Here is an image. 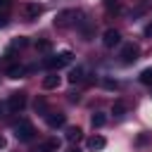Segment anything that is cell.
I'll return each mask as SVG.
<instances>
[{
  "instance_id": "5",
  "label": "cell",
  "mask_w": 152,
  "mask_h": 152,
  "mask_svg": "<svg viewBox=\"0 0 152 152\" xmlns=\"http://www.w3.org/2000/svg\"><path fill=\"white\" fill-rule=\"evenodd\" d=\"M24 104H26V95L24 93H12L10 100H7V109L10 112H21Z\"/></svg>"
},
{
  "instance_id": "22",
  "label": "cell",
  "mask_w": 152,
  "mask_h": 152,
  "mask_svg": "<svg viewBox=\"0 0 152 152\" xmlns=\"http://www.w3.org/2000/svg\"><path fill=\"white\" fill-rule=\"evenodd\" d=\"M102 2H104V7H114V2H116V0H102Z\"/></svg>"
},
{
  "instance_id": "3",
  "label": "cell",
  "mask_w": 152,
  "mask_h": 152,
  "mask_svg": "<svg viewBox=\"0 0 152 152\" xmlns=\"http://www.w3.org/2000/svg\"><path fill=\"white\" fill-rule=\"evenodd\" d=\"M138 55H140V50H138L135 43H126V45L121 48V52H119V57H121L124 64H133V62L138 59Z\"/></svg>"
},
{
  "instance_id": "16",
  "label": "cell",
  "mask_w": 152,
  "mask_h": 152,
  "mask_svg": "<svg viewBox=\"0 0 152 152\" xmlns=\"http://www.w3.org/2000/svg\"><path fill=\"white\" fill-rule=\"evenodd\" d=\"M140 83L152 86V66H147V69H142V71H140Z\"/></svg>"
},
{
  "instance_id": "25",
  "label": "cell",
  "mask_w": 152,
  "mask_h": 152,
  "mask_svg": "<svg viewBox=\"0 0 152 152\" xmlns=\"http://www.w3.org/2000/svg\"><path fill=\"white\" fill-rule=\"evenodd\" d=\"M66 152H78V147H71V150H66Z\"/></svg>"
},
{
  "instance_id": "7",
  "label": "cell",
  "mask_w": 152,
  "mask_h": 152,
  "mask_svg": "<svg viewBox=\"0 0 152 152\" xmlns=\"http://www.w3.org/2000/svg\"><path fill=\"white\" fill-rule=\"evenodd\" d=\"M119 43H121V33H119L116 28H107L104 36H102V45H104V48H114V45H119Z\"/></svg>"
},
{
  "instance_id": "19",
  "label": "cell",
  "mask_w": 152,
  "mask_h": 152,
  "mask_svg": "<svg viewBox=\"0 0 152 152\" xmlns=\"http://www.w3.org/2000/svg\"><path fill=\"white\" fill-rule=\"evenodd\" d=\"M112 112H114V116L121 119V116L126 114V104H124V102H114V109H112Z\"/></svg>"
},
{
  "instance_id": "21",
  "label": "cell",
  "mask_w": 152,
  "mask_h": 152,
  "mask_svg": "<svg viewBox=\"0 0 152 152\" xmlns=\"http://www.w3.org/2000/svg\"><path fill=\"white\" fill-rule=\"evenodd\" d=\"M10 7V0H0V10H7Z\"/></svg>"
},
{
  "instance_id": "18",
  "label": "cell",
  "mask_w": 152,
  "mask_h": 152,
  "mask_svg": "<svg viewBox=\"0 0 152 152\" xmlns=\"http://www.w3.org/2000/svg\"><path fill=\"white\" fill-rule=\"evenodd\" d=\"M26 45H28V40H26V38H14V40H12V45H10V50H17V48L21 50V48H26Z\"/></svg>"
},
{
  "instance_id": "14",
  "label": "cell",
  "mask_w": 152,
  "mask_h": 152,
  "mask_svg": "<svg viewBox=\"0 0 152 152\" xmlns=\"http://www.w3.org/2000/svg\"><path fill=\"white\" fill-rule=\"evenodd\" d=\"M59 150V140H45L36 152H57Z\"/></svg>"
},
{
  "instance_id": "13",
  "label": "cell",
  "mask_w": 152,
  "mask_h": 152,
  "mask_svg": "<svg viewBox=\"0 0 152 152\" xmlns=\"http://www.w3.org/2000/svg\"><path fill=\"white\" fill-rule=\"evenodd\" d=\"M83 74H86L83 66H74V69L69 71V83H78V81H83Z\"/></svg>"
},
{
  "instance_id": "1",
  "label": "cell",
  "mask_w": 152,
  "mask_h": 152,
  "mask_svg": "<svg viewBox=\"0 0 152 152\" xmlns=\"http://www.w3.org/2000/svg\"><path fill=\"white\" fill-rule=\"evenodd\" d=\"M69 62H71V52H57V55H48V57L43 59V66H45V69L57 71V69L66 66Z\"/></svg>"
},
{
  "instance_id": "8",
  "label": "cell",
  "mask_w": 152,
  "mask_h": 152,
  "mask_svg": "<svg viewBox=\"0 0 152 152\" xmlns=\"http://www.w3.org/2000/svg\"><path fill=\"white\" fill-rule=\"evenodd\" d=\"M45 121H48V126L50 128H59V126H64V114L62 112H50V114H45Z\"/></svg>"
},
{
  "instance_id": "24",
  "label": "cell",
  "mask_w": 152,
  "mask_h": 152,
  "mask_svg": "<svg viewBox=\"0 0 152 152\" xmlns=\"http://www.w3.org/2000/svg\"><path fill=\"white\" fill-rule=\"evenodd\" d=\"M2 26H7V19H5V17H0V28H2Z\"/></svg>"
},
{
  "instance_id": "23",
  "label": "cell",
  "mask_w": 152,
  "mask_h": 152,
  "mask_svg": "<svg viewBox=\"0 0 152 152\" xmlns=\"http://www.w3.org/2000/svg\"><path fill=\"white\" fill-rule=\"evenodd\" d=\"M5 145H7V140H5L2 135H0V150H5Z\"/></svg>"
},
{
  "instance_id": "11",
  "label": "cell",
  "mask_w": 152,
  "mask_h": 152,
  "mask_svg": "<svg viewBox=\"0 0 152 152\" xmlns=\"http://www.w3.org/2000/svg\"><path fill=\"white\" fill-rule=\"evenodd\" d=\"M64 138H66L69 142H78V140H81V128H78V126H69V128L64 131Z\"/></svg>"
},
{
  "instance_id": "15",
  "label": "cell",
  "mask_w": 152,
  "mask_h": 152,
  "mask_svg": "<svg viewBox=\"0 0 152 152\" xmlns=\"http://www.w3.org/2000/svg\"><path fill=\"white\" fill-rule=\"evenodd\" d=\"M90 124H93V128H100V126H104V124H107V116H104L102 112H95V114H93V119H90Z\"/></svg>"
},
{
  "instance_id": "10",
  "label": "cell",
  "mask_w": 152,
  "mask_h": 152,
  "mask_svg": "<svg viewBox=\"0 0 152 152\" xmlns=\"http://www.w3.org/2000/svg\"><path fill=\"white\" fill-rule=\"evenodd\" d=\"M86 145H88V150H102V147L107 145V140H104L102 135H90Z\"/></svg>"
},
{
  "instance_id": "17",
  "label": "cell",
  "mask_w": 152,
  "mask_h": 152,
  "mask_svg": "<svg viewBox=\"0 0 152 152\" xmlns=\"http://www.w3.org/2000/svg\"><path fill=\"white\" fill-rule=\"evenodd\" d=\"M36 50H40V52H50V50H52V43L43 38V40H38V43H36Z\"/></svg>"
},
{
  "instance_id": "9",
  "label": "cell",
  "mask_w": 152,
  "mask_h": 152,
  "mask_svg": "<svg viewBox=\"0 0 152 152\" xmlns=\"http://www.w3.org/2000/svg\"><path fill=\"white\" fill-rule=\"evenodd\" d=\"M59 83H62V76H57V74H50V76L43 78V88L45 90H55V88H59Z\"/></svg>"
},
{
  "instance_id": "4",
  "label": "cell",
  "mask_w": 152,
  "mask_h": 152,
  "mask_svg": "<svg viewBox=\"0 0 152 152\" xmlns=\"http://www.w3.org/2000/svg\"><path fill=\"white\" fill-rule=\"evenodd\" d=\"M76 17H78V12H76V10H62V12H57V17H55V26L64 28V26L74 24V21H76Z\"/></svg>"
},
{
  "instance_id": "6",
  "label": "cell",
  "mask_w": 152,
  "mask_h": 152,
  "mask_svg": "<svg viewBox=\"0 0 152 152\" xmlns=\"http://www.w3.org/2000/svg\"><path fill=\"white\" fill-rule=\"evenodd\" d=\"M40 14H43V5H40V2H26V5H24V17H26L28 21L38 19Z\"/></svg>"
},
{
  "instance_id": "20",
  "label": "cell",
  "mask_w": 152,
  "mask_h": 152,
  "mask_svg": "<svg viewBox=\"0 0 152 152\" xmlns=\"http://www.w3.org/2000/svg\"><path fill=\"white\" fill-rule=\"evenodd\" d=\"M145 36H147V38H152V24H147V26H145Z\"/></svg>"
},
{
  "instance_id": "2",
  "label": "cell",
  "mask_w": 152,
  "mask_h": 152,
  "mask_svg": "<svg viewBox=\"0 0 152 152\" xmlns=\"http://www.w3.org/2000/svg\"><path fill=\"white\" fill-rule=\"evenodd\" d=\"M14 135H17V140H21V142H28V140L36 135V128H33V124H31V121L21 119L19 124H14Z\"/></svg>"
},
{
  "instance_id": "12",
  "label": "cell",
  "mask_w": 152,
  "mask_h": 152,
  "mask_svg": "<svg viewBox=\"0 0 152 152\" xmlns=\"http://www.w3.org/2000/svg\"><path fill=\"white\" fill-rule=\"evenodd\" d=\"M26 71H28L26 66L14 64V66H10V69H7V76H10V78H24V74H26Z\"/></svg>"
}]
</instances>
